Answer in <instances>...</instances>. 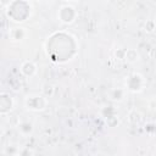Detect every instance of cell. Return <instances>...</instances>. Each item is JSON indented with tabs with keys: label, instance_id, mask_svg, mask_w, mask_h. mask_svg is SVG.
I'll list each match as a JSON object with an SVG mask.
<instances>
[{
	"label": "cell",
	"instance_id": "obj_1",
	"mask_svg": "<svg viewBox=\"0 0 156 156\" xmlns=\"http://www.w3.org/2000/svg\"><path fill=\"white\" fill-rule=\"evenodd\" d=\"M48 105V100L45 96L43 95H29L26 99V106L29 110H34V111H39V110H44Z\"/></svg>",
	"mask_w": 156,
	"mask_h": 156
},
{
	"label": "cell",
	"instance_id": "obj_2",
	"mask_svg": "<svg viewBox=\"0 0 156 156\" xmlns=\"http://www.w3.org/2000/svg\"><path fill=\"white\" fill-rule=\"evenodd\" d=\"M77 16V12L74 10V7L69 6V5H66V6H62L61 10L58 11V18L61 22L63 23H71L74 21Z\"/></svg>",
	"mask_w": 156,
	"mask_h": 156
},
{
	"label": "cell",
	"instance_id": "obj_3",
	"mask_svg": "<svg viewBox=\"0 0 156 156\" xmlns=\"http://www.w3.org/2000/svg\"><path fill=\"white\" fill-rule=\"evenodd\" d=\"M126 84H127V87H128L129 90H132V91H139L141 89V87H143V78H141L140 74H133V76H130L127 79Z\"/></svg>",
	"mask_w": 156,
	"mask_h": 156
},
{
	"label": "cell",
	"instance_id": "obj_4",
	"mask_svg": "<svg viewBox=\"0 0 156 156\" xmlns=\"http://www.w3.org/2000/svg\"><path fill=\"white\" fill-rule=\"evenodd\" d=\"M13 106V101L10 95L2 93L0 94V113H6L9 112Z\"/></svg>",
	"mask_w": 156,
	"mask_h": 156
},
{
	"label": "cell",
	"instance_id": "obj_5",
	"mask_svg": "<svg viewBox=\"0 0 156 156\" xmlns=\"http://www.w3.org/2000/svg\"><path fill=\"white\" fill-rule=\"evenodd\" d=\"M21 71H22V73L26 74L27 77H30V76H33V74L35 73V65L32 63V62H29V61H27V62H24V63L22 65Z\"/></svg>",
	"mask_w": 156,
	"mask_h": 156
},
{
	"label": "cell",
	"instance_id": "obj_6",
	"mask_svg": "<svg viewBox=\"0 0 156 156\" xmlns=\"http://www.w3.org/2000/svg\"><path fill=\"white\" fill-rule=\"evenodd\" d=\"M18 130L23 134V135H28L33 132V124L30 122H22L18 124Z\"/></svg>",
	"mask_w": 156,
	"mask_h": 156
},
{
	"label": "cell",
	"instance_id": "obj_7",
	"mask_svg": "<svg viewBox=\"0 0 156 156\" xmlns=\"http://www.w3.org/2000/svg\"><path fill=\"white\" fill-rule=\"evenodd\" d=\"M110 98H111L112 100H115V101H121V100H123V98H124V90L121 89V88H116V89H113V90L111 91Z\"/></svg>",
	"mask_w": 156,
	"mask_h": 156
},
{
	"label": "cell",
	"instance_id": "obj_8",
	"mask_svg": "<svg viewBox=\"0 0 156 156\" xmlns=\"http://www.w3.org/2000/svg\"><path fill=\"white\" fill-rule=\"evenodd\" d=\"M10 34H11L12 39H15V40H21V39H23V37L26 35L24 29H23V28H20V27L12 28V30H11Z\"/></svg>",
	"mask_w": 156,
	"mask_h": 156
},
{
	"label": "cell",
	"instance_id": "obj_9",
	"mask_svg": "<svg viewBox=\"0 0 156 156\" xmlns=\"http://www.w3.org/2000/svg\"><path fill=\"white\" fill-rule=\"evenodd\" d=\"M138 57H139V55H138V52H136L135 50H133V49L126 50L124 58H126V60H128L129 62H134V61H136V60H138Z\"/></svg>",
	"mask_w": 156,
	"mask_h": 156
},
{
	"label": "cell",
	"instance_id": "obj_10",
	"mask_svg": "<svg viewBox=\"0 0 156 156\" xmlns=\"http://www.w3.org/2000/svg\"><path fill=\"white\" fill-rule=\"evenodd\" d=\"M4 152L7 154V155H18L20 149L17 146H6V149H5Z\"/></svg>",
	"mask_w": 156,
	"mask_h": 156
},
{
	"label": "cell",
	"instance_id": "obj_11",
	"mask_svg": "<svg viewBox=\"0 0 156 156\" xmlns=\"http://www.w3.org/2000/svg\"><path fill=\"white\" fill-rule=\"evenodd\" d=\"M124 55H126V50H124V49L118 50V52H116V56H117L119 60H123V58H124Z\"/></svg>",
	"mask_w": 156,
	"mask_h": 156
},
{
	"label": "cell",
	"instance_id": "obj_12",
	"mask_svg": "<svg viewBox=\"0 0 156 156\" xmlns=\"http://www.w3.org/2000/svg\"><path fill=\"white\" fill-rule=\"evenodd\" d=\"M0 1H1V4H2V5H9L12 0H0Z\"/></svg>",
	"mask_w": 156,
	"mask_h": 156
},
{
	"label": "cell",
	"instance_id": "obj_13",
	"mask_svg": "<svg viewBox=\"0 0 156 156\" xmlns=\"http://www.w3.org/2000/svg\"><path fill=\"white\" fill-rule=\"evenodd\" d=\"M2 135V128H1V126H0V136Z\"/></svg>",
	"mask_w": 156,
	"mask_h": 156
},
{
	"label": "cell",
	"instance_id": "obj_14",
	"mask_svg": "<svg viewBox=\"0 0 156 156\" xmlns=\"http://www.w3.org/2000/svg\"><path fill=\"white\" fill-rule=\"evenodd\" d=\"M33 1H39V0H33Z\"/></svg>",
	"mask_w": 156,
	"mask_h": 156
}]
</instances>
